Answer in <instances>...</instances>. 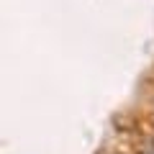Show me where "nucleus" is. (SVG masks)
<instances>
[{"label":"nucleus","mask_w":154,"mask_h":154,"mask_svg":"<svg viewBox=\"0 0 154 154\" xmlns=\"http://www.w3.org/2000/svg\"><path fill=\"white\" fill-rule=\"evenodd\" d=\"M141 154H154V146H149V149H144Z\"/></svg>","instance_id":"nucleus-1"}]
</instances>
